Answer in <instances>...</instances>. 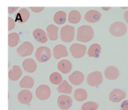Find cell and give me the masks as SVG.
<instances>
[{
	"mask_svg": "<svg viewBox=\"0 0 128 110\" xmlns=\"http://www.w3.org/2000/svg\"><path fill=\"white\" fill-rule=\"evenodd\" d=\"M94 34V30L91 26L82 25L78 29L76 39L80 42H88L93 38Z\"/></svg>",
	"mask_w": 128,
	"mask_h": 110,
	"instance_id": "obj_1",
	"label": "cell"
},
{
	"mask_svg": "<svg viewBox=\"0 0 128 110\" xmlns=\"http://www.w3.org/2000/svg\"><path fill=\"white\" fill-rule=\"evenodd\" d=\"M128 28L126 25L121 21H116L113 22L110 26V32L112 36L116 37H121L126 34Z\"/></svg>",
	"mask_w": 128,
	"mask_h": 110,
	"instance_id": "obj_2",
	"label": "cell"
},
{
	"mask_svg": "<svg viewBox=\"0 0 128 110\" xmlns=\"http://www.w3.org/2000/svg\"><path fill=\"white\" fill-rule=\"evenodd\" d=\"M74 34V28L68 24L63 26L60 31V37L62 41L65 42H70L73 41Z\"/></svg>",
	"mask_w": 128,
	"mask_h": 110,
	"instance_id": "obj_3",
	"label": "cell"
},
{
	"mask_svg": "<svg viewBox=\"0 0 128 110\" xmlns=\"http://www.w3.org/2000/svg\"><path fill=\"white\" fill-rule=\"evenodd\" d=\"M35 56L39 62H46L49 61L51 57V50L46 46H40L36 50Z\"/></svg>",
	"mask_w": 128,
	"mask_h": 110,
	"instance_id": "obj_4",
	"label": "cell"
},
{
	"mask_svg": "<svg viewBox=\"0 0 128 110\" xmlns=\"http://www.w3.org/2000/svg\"><path fill=\"white\" fill-rule=\"evenodd\" d=\"M87 82L92 87L100 85L103 81L102 72L100 71H94L89 74L87 76Z\"/></svg>",
	"mask_w": 128,
	"mask_h": 110,
	"instance_id": "obj_5",
	"label": "cell"
},
{
	"mask_svg": "<svg viewBox=\"0 0 128 110\" xmlns=\"http://www.w3.org/2000/svg\"><path fill=\"white\" fill-rule=\"evenodd\" d=\"M87 48L85 45L80 43H74L70 46V51L74 58H81L84 56Z\"/></svg>",
	"mask_w": 128,
	"mask_h": 110,
	"instance_id": "obj_6",
	"label": "cell"
},
{
	"mask_svg": "<svg viewBox=\"0 0 128 110\" xmlns=\"http://www.w3.org/2000/svg\"><path fill=\"white\" fill-rule=\"evenodd\" d=\"M51 89L46 84L40 85L36 90V97L41 101L48 100L51 96Z\"/></svg>",
	"mask_w": 128,
	"mask_h": 110,
	"instance_id": "obj_7",
	"label": "cell"
},
{
	"mask_svg": "<svg viewBox=\"0 0 128 110\" xmlns=\"http://www.w3.org/2000/svg\"><path fill=\"white\" fill-rule=\"evenodd\" d=\"M34 50L33 45L29 41H25L17 48V52L21 57L30 56Z\"/></svg>",
	"mask_w": 128,
	"mask_h": 110,
	"instance_id": "obj_8",
	"label": "cell"
},
{
	"mask_svg": "<svg viewBox=\"0 0 128 110\" xmlns=\"http://www.w3.org/2000/svg\"><path fill=\"white\" fill-rule=\"evenodd\" d=\"M57 103L59 108L62 110H68L72 105V100L70 96L61 94L58 98Z\"/></svg>",
	"mask_w": 128,
	"mask_h": 110,
	"instance_id": "obj_9",
	"label": "cell"
},
{
	"mask_svg": "<svg viewBox=\"0 0 128 110\" xmlns=\"http://www.w3.org/2000/svg\"><path fill=\"white\" fill-rule=\"evenodd\" d=\"M18 100L20 103L22 104H28L32 100V94L30 90H22L19 92L18 94Z\"/></svg>",
	"mask_w": 128,
	"mask_h": 110,
	"instance_id": "obj_10",
	"label": "cell"
},
{
	"mask_svg": "<svg viewBox=\"0 0 128 110\" xmlns=\"http://www.w3.org/2000/svg\"><path fill=\"white\" fill-rule=\"evenodd\" d=\"M126 96V93L124 91L120 89H114L110 94L109 98L112 102H119L124 100Z\"/></svg>",
	"mask_w": 128,
	"mask_h": 110,
	"instance_id": "obj_11",
	"label": "cell"
},
{
	"mask_svg": "<svg viewBox=\"0 0 128 110\" xmlns=\"http://www.w3.org/2000/svg\"><path fill=\"white\" fill-rule=\"evenodd\" d=\"M54 58L56 60H59L62 58L66 57L68 56V52L67 48L66 46L63 44H57L54 46L52 51Z\"/></svg>",
	"mask_w": 128,
	"mask_h": 110,
	"instance_id": "obj_12",
	"label": "cell"
},
{
	"mask_svg": "<svg viewBox=\"0 0 128 110\" xmlns=\"http://www.w3.org/2000/svg\"><path fill=\"white\" fill-rule=\"evenodd\" d=\"M68 79L71 84L75 86H78L84 81V76L81 71H74L69 76Z\"/></svg>",
	"mask_w": 128,
	"mask_h": 110,
	"instance_id": "obj_13",
	"label": "cell"
},
{
	"mask_svg": "<svg viewBox=\"0 0 128 110\" xmlns=\"http://www.w3.org/2000/svg\"><path fill=\"white\" fill-rule=\"evenodd\" d=\"M104 76L109 80H115L120 76L118 68L114 66H109L105 69Z\"/></svg>",
	"mask_w": 128,
	"mask_h": 110,
	"instance_id": "obj_14",
	"label": "cell"
},
{
	"mask_svg": "<svg viewBox=\"0 0 128 110\" xmlns=\"http://www.w3.org/2000/svg\"><path fill=\"white\" fill-rule=\"evenodd\" d=\"M101 14L96 10H90L85 14L84 19L88 22L94 23L97 22L101 20Z\"/></svg>",
	"mask_w": 128,
	"mask_h": 110,
	"instance_id": "obj_15",
	"label": "cell"
},
{
	"mask_svg": "<svg viewBox=\"0 0 128 110\" xmlns=\"http://www.w3.org/2000/svg\"><path fill=\"white\" fill-rule=\"evenodd\" d=\"M30 16V12L26 8H22L17 12L15 18V21L19 23H24L29 20Z\"/></svg>",
	"mask_w": 128,
	"mask_h": 110,
	"instance_id": "obj_16",
	"label": "cell"
},
{
	"mask_svg": "<svg viewBox=\"0 0 128 110\" xmlns=\"http://www.w3.org/2000/svg\"><path fill=\"white\" fill-rule=\"evenodd\" d=\"M22 66L26 72L32 73L37 69V64L32 58H27L22 61Z\"/></svg>",
	"mask_w": 128,
	"mask_h": 110,
	"instance_id": "obj_17",
	"label": "cell"
},
{
	"mask_svg": "<svg viewBox=\"0 0 128 110\" xmlns=\"http://www.w3.org/2000/svg\"><path fill=\"white\" fill-rule=\"evenodd\" d=\"M34 39L40 43H45L48 41V36L44 31L42 29L37 28L32 32Z\"/></svg>",
	"mask_w": 128,
	"mask_h": 110,
	"instance_id": "obj_18",
	"label": "cell"
},
{
	"mask_svg": "<svg viewBox=\"0 0 128 110\" xmlns=\"http://www.w3.org/2000/svg\"><path fill=\"white\" fill-rule=\"evenodd\" d=\"M58 69L63 74H68L72 70V63L68 60H62L58 63Z\"/></svg>",
	"mask_w": 128,
	"mask_h": 110,
	"instance_id": "obj_19",
	"label": "cell"
},
{
	"mask_svg": "<svg viewBox=\"0 0 128 110\" xmlns=\"http://www.w3.org/2000/svg\"><path fill=\"white\" fill-rule=\"evenodd\" d=\"M59 28L55 25L51 24L46 28V34L51 41H56L58 38Z\"/></svg>",
	"mask_w": 128,
	"mask_h": 110,
	"instance_id": "obj_20",
	"label": "cell"
},
{
	"mask_svg": "<svg viewBox=\"0 0 128 110\" xmlns=\"http://www.w3.org/2000/svg\"><path fill=\"white\" fill-rule=\"evenodd\" d=\"M22 75V70L21 68L18 65H14L9 71L8 78L10 80L16 81L20 78Z\"/></svg>",
	"mask_w": 128,
	"mask_h": 110,
	"instance_id": "obj_21",
	"label": "cell"
},
{
	"mask_svg": "<svg viewBox=\"0 0 128 110\" xmlns=\"http://www.w3.org/2000/svg\"><path fill=\"white\" fill-rule=\"evenodd\" d=\"M101 52V46L98 43H94L90 46L88 51V55L90 57L98 58Z\"/></svg>",
	"mask_w": 128,
	"mask_h": 110,
	"instance_id": "obj_22",
	"label": "cell"
},
{
	"mask_svg": "<svg viewBox=\"0 0 128 110\" xmlns=\"http://www.w3.org/2000/svg\"><path fill=\"white\" fill-rule=\"evenodd\" d=\"M34 84V79L31 76H25L21 79L20 82V86L21 88H32Z\"/></svg>",
	"mask_w": 128,
	"mask_h": 110,
	"instance_id": "obj_23",
	"label": "cell"
},
{
	"mask_svg": "<svg viewBox=\"0 0 128 110\" xmlns=\"http://www.w3.org/2000/svg\"><path fill=\"white\" fill-rule=\"evenodd\" d=\"M72 87L69 84L66 80H63L61 84L57 88V91L60 93L66 94H71L72 92Z\"/></svg>",
	"mask_w": 128,
	"mask_h": 110,
	"instance_id": "obj_24",
	"label": "cell"
},
{
	"mask_svg": "<svg viewBox=\"0 0 128 110\" xmlns=\"http://www.w3.org/2000/svg\"><path fill=\"white\" fill-rule=\"evenodd\" d=\"M66 13L63 11H58L53 17L54 21L57 24H63L66 21Z\"/></svg>",
	"mask_w": 128,
	"mask_h": 110,
	"instance_id": "obj_25",
	"label": "cell"
},
{
	"mask_svg": "<svg viewBox=\"0 0 128 110\" xmlns=\"http://www.w3.org/2000/svg\"><path fill=\"white\" fill-rule=\"evenodd\" d=\"M74 98L77 101H83L87 99L88 92L84 89L78 88L74 92Z\"/></svg>",
	"mask_w": 128,
	"mask_h": 110,
	"instance_id": "obj_26",
	"label": "cell"
},
{
	"mask_svg": "<svg viewBox=\"0 0 128 110\" xmlns=\"http://www.w3.org/2000/svg\"><path fill=\"white\" fill-rule=\"evenodd\" d=\"M81 20V14L77 10H72L69 13L68 21L71 24H77Z\"/></svg>",
	"mask_w": 128,
	"mask_h": 110,
	"instance_id": "obj_27",
	"label": "cell"
},
{
	"mask_svg": "<svg viewBox=\"0 0 128 110\" xmlns=\"http://www.w3.org/2000/svg\"><path fill=\"white\" fill-rule=\"evenodd\" d=\"M20 41V36L17 32H11L8 34V46L10 47H15L17 46Z\"/></svg>",
	"mask_w": 128,
	"mask_h": 110,
	"instance_id": "obj_28",
	"label": "cell"
},
{
	"mask_svg": "<svg viewBox=\"0 0 128 110\" xmlns=\"http://www.w3.org/2000/svg\"><path fill=\"white\" fill-rule=\"evenodd\" d=\"M50 81L52 84L60 85L62 82V77L58 72H53L50 74Z\"/></svg>",
	"mask_w": 128,
	"mask_h": 110,
	"instance_id": "obj_29",
	"label": "cell"
},
{
	"mask_svg": "<svg viewBox=\"0 0 128 110\" xmlns=\"http://www.w3.org/2000/svg\"><path fill=\"white\" fill-rule=\"evenodd\" d=\"M99 107L98 104L94 101H88L84 102L81 106V110H97Z\"/></svg>",
	"mask_w": 128,
	"mask_h": 110,
	"instance_id": "obj_30",
	"label": "cell"
},
{
	"mask_svg": "<svg viewBox=\"0 0 128 110\" xmlns=\"http://www.w3.org/2000/svg\"><path fill=\"white\" fill-rule=\"evenodd\" d=\"M15 27V21L12 18L8 17V31L13 30Z\"/></svg>",
	"mask_w": 128,
	"mask_h": 110,
	"instance_id": "obj_31",
	"label": "cell"
},
{
	"mask_svg": "<svg viewBox=\"0 0 128 110\" xmlns=\"http://www.w3.org/2000/svg\"><path fill=\"white\" fill-rule=\"evenodd\" d=\"M121 110H128V100L123 101L121 104Z\"/></svg>",
	"mask_w": 128,
	"mask_h": 110,
	"instance_id": "obj_32",
	"label": "cell"
},
{
	"mask_svg": "<svg viewBox=\"0 0 128 110\" xmlns=\"http://www.w3.org/2000/svg\"><path fill=\"white\" fill-rule=\"evenodd\" d=\"M30 9L31 10V11H32L34 12H41L42 10L44 9V7H31Z\"/></svg>",
	"mask_w": 128,
	"mask_h": 110,
	"instance_id": "obj_33",
	"label": "cell"
},
{
	"mask_svg": "<svg viewBox=\"0 0 128 110\" xmlns=\"http://www.w3.org/2000/svg\"><path fill=\"white\" fill-rule=\"evenodd\" d=\"M18 7H8V13L9 14H13L17 11Z\"/></svg>",
	"mask_w": 128,
	"mask_h": 110,
	"instance_id": "obj_34",
	"label": "cell"
},
{
	"mask_svg": "<svg viewBox=\"0 0 128 110\" xmlns=\"http://www.w3.org/2000/svg\"><path fill=\"white\" fill-rule=\"evenodd\" d=\"M124 17L125 21L128 23V11H126L125 12L124 14Z\"/></svg>",
	"mask_w": 128,
	"mask_h": 110,
	"instance_id": "obj_35",
	"label": "cell"
},
{
	"mask_svg": "<svg viewBox=\"0 0 128 110\" xmlns=\"http://www.w3.org/2000/svg\"><path fill=\"white\" fill-rule=\"evenodd\" d=\"M102 9H104V10H110V8H102Z\"/></svg>",
	"mask_w": 128,
	"mask_h": 110,
	"instance_id": "obj_36",
	"label": "cell"
}]
</instances>
